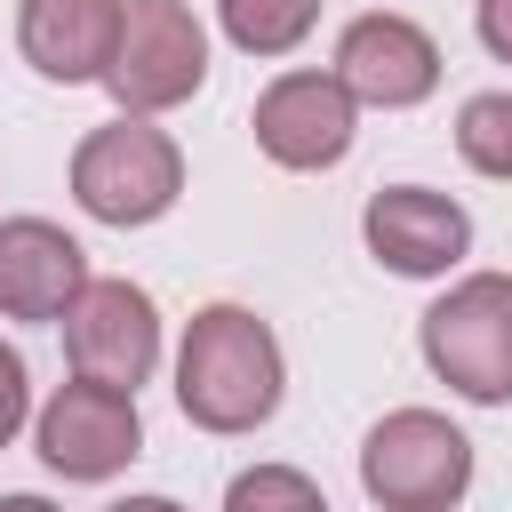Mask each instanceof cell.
Listing matches in <instances>:
<instances>
[{
  "mask_svg": "<svg viewBox=\"0 0 512 512\" xmlns=\"http://www.w3.org/2000/svg\"><path fill=\"white\" fill-rule=\"evenodd\" d=\"M176 408L200 432H256L280 408V344L248 304L192 312L176 344Z\"/></svg>",
  "mask_w": 512,
  "mask_h": 512,
  "instance_id": "6da1fadb",
  "label": "cell"
},
{
  "mask_svg": "<svg viewBox=\"0 0 512 512\" xmlns=\"http://www.w3.org/2000/svg\"><path fill=\"white\" fill-rule=\"evenodd\" d=\"M176 192H184V152L136 112H120L112 128H88L72 152V200L96 224H120V232L152 224L176 208Z\"/></svg>",
  "mask_w": 512,
  "mask_h": 512,
  "instance_id": "7a4b0ae2",
  "label": "cell"
},
{
  "mask_svg": "<svg viewBox=\"0 0 512 512\" xmlns=\"http://www.w3.org/2000/svg\"><path fill=\"white\" fill-rule=\"evenodd\" d=\"M424 360L448 392L504 408L512 400V272H472L424 312Z\"/></svg>",
  "mask_w": 512,
  "mask_h": 512,
  "instance_id": "3957f363",
  "label": "cell"
},
{
  "mask_svg": "<svg viewBox=\"0 0 512 512\" xmlns=\"http://www.w3.org/2000/svg\"><path fill=\"white\" fill-rule=\"evenodd\" d=\"M360 488L384 512H456L472 488V440L432 408H392L360 440Z\"/></svg>",
  "mask_w": 512,
  "mask_h": 512,
  "instance_id": "277c9868",
  "label": "cell"
},
{
  "mask_svg": "<svg viewBox=\"0 0 512 512\" xmlns=\"http://www.w3.org/2000/svg\"><path fill=\"white\" fill-rule=\"evenodd\" d=\"M208 80V32L184 0H128L120 16V48H112V72L104 88L120 96V112H168L184 104L192 88Z\"/></svg>",
  "mask_w": 512,
  "mask_h": 512,
  "instance_id": "5b68a950",
  "label": "cell"
},
{
  "mask_svg": "<svg viewBox=\"0 0 512 512\" xmlns=\"http://www.w3.org/2000/svg\"><path fill=\"white\" fill-rule=\"evenodd\" d=\"M64 352H72V376L136 392L160 368V312H152V296L136 280H88L80 304L64 312Z\"/></svg>",
  "mask_w": 512,
  "mask_h": 512,
  "instance_id": "8992f818",
  "label": "cell"
},
{
  "mask_svg": "<svg viewBox=\"0 0 512 512\" xmlns=\"http://www.w3.org/2000/svg\"><path fill=\"white\" fill-rule=\"evenodd\" d=\"M144 448V424H136V392H112V384H56V400L40 408V464L64 472V480H112L128 456Z\"/></svg>",
  "mask_w": 512,
  "mask_h": 512,
  "instance_id": "52a82bcc",
  "label": "cell"
},
{
  "mask_svg": "<svg viewBox=\"0 0 512 512\" xmlns=\"http://www.w3.org/2000/svg\"><path fill=\"white\" fill-rule=\"evenodd\" d=\"M256 144L280 168H336L352 152V88L336 72H280L256 96Z\"/></svg>",
  "mask_w": 512,
  "mask_h": 512,
  "instance_id": "ba28073f",
  "label": "cell"
},
{
  "mask_svg": "<svg viewBox=\"0 0 512 512\" xmlns=\"http://www.w3.org/2000/svg\"><path fill=\"white\" fill-rule=\"evenodd\" d=\"M336 80L352 88V104L408 112L440 88V48L408 16H352L344 40H336Z\"/></svg>",
  "mask_w": 512,
  "mask_h": 512,
  "instance_id": "9c48e42d",
  "label": "cell"
},
{
  "mask_svg": "<svg viewBox=\"0 0 512 512\" xmlns=\"http://www.w3.org/2000/svg\"><path fill=\"white\" fill-rule=\"evenodd\" d=\"M360 232H368V256L384 272H400V280H432V272H448L472 248V216L448 192H424V184L376 192L368 216H360Z\"/></svg>",
  "mask_w": 512,
  "mask_h": 512,
  "instance_id": "30bf717a",
  "label": "cell"
},
{
  "mask_svg": "<svg viewBox=\"0 0 512 512\" xmlns=\"http://www.w3.org/2000/svg\"><path fill=\"white\" fill-rule=\"evenodd\" d=\"M88 288V248L48 216L0 224V320H64Z\"/></svg>",
  "mask_w": 512,
  "mask_h": 512,
  "instance_id": "8fae6325",
  "label": "cell"
},
{
  "mask_svg": "<svg viewBox=\"0 0 512 512\" xmlns=\"http://www.w3.org/2000/svg\"><path fill=\"white\" fill-rule=\"evenodd\" d=\"M120 16L128 0H24L16 8V48L40 80H104L112 72V48H120Z\"/></svg>",
  "mask_w": 512,
  "mask_h": 512,
  "instance_id": "7c38bea8",
  "label": "cell"
},
{
  "mask_svg": "<svg viewBox=\"0 0 512 512\" xmlns=\"http://www.w3.org/2000/svg\"><path fill=\"white\" fill-rule=\"evenodd\" d=\"M216 16H224V32H232V48H248V56H288V48L312 32L320 0H216Z\"/></svg>",
  "mask_w": 512,
  "mask_h": 512,
  "instance_id": "4fadbf2b",
  "label": "cell"
},
{
  "mask_svg": "<svg viewBox=\"0 0 512 512\" xmlns=\"http://www.w3.org/2000/svg\"><path fill=\"white\" fill-rule=\"evenodd\" d=\"M456 152H464V168L512 184V96H472L456 112Z\"/></svg>",
  "mask_w": 512,
  "mask_h": 512,
  "instance_id": "5bb4252c",
  "label": "cell"
},
{
  "mask_svg": "<svg viewBox=\"0 0 512 512\" xmlns=\"http://www.w3.org/2000/svg\"><path fill=\"white\" fill-rule=\"evenodd\" d=\"M224 512H328V496L296 464H256L224 488Z\"/></svg>",
  "mask_w": 512,
  "mask_h": 512,
  "instance_id": "9a60e30c",
  "label": "cell"
},
{
  "mask_svg": "<svg viewBox=\"0 0 512 512\" xmlns=\"http://www.w3.org/2000/svg\"><path fill=\"white\" fill-rule=\"evenodd\" d=\"M24 416H32V384H24V352L16 344H0V448L24 432Z\"/></svg>",
  "mask_w": 512,
  "mask_h": 512,
  "instance_id": "2e32d148",
  "label": "cell"
},
{
  "mask_svg": "<svg viewBox=\"0 0 512 512\" xmlns=\"http://www.w3.org/2000/svg\"><path fill=\"white\" fill-rule=\"evenodd\" d=\"M480 40L496 64H512V0H480Z\"/></svg>",
  "mask_w": 512,
  "mask_h": 512,
  "instance_id": "e0dca14e",
  "label": "cell"
},
{
  "mask_svg": "<svg viewBox=\"0 0 512 512\" xmlns=\"http://www.w3.org/2000/svg\"><path fill=\"white\" fill-rule=\"evenodd\" d=\"M112 512H184V504H168V496H128V504H112Z\"/></svg>",
  "mask_w": 512,
  "mask_h": 512,
  "instance_id": "ac0fdd59",
  "label": "cell"
},
{
  "mask_svg": "<svg viewBox=\"0 0 512 512\" xmlns=\"http://www.w3.org/2000/svg\"><path fill=\"white\" fill-rule=\"evenodd\" d=\"M0 512H56L48 496H0Z\"/></svg>",
  "mask_w": 512,
  "mask_h": 512,
  "instance_id": "d6986e66",
  "label": "cell"
}]
</instances>
